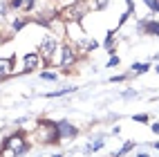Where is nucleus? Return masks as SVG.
I'll list each match as a JSON object with an SVG mask.
<instances>
[{"mask_svg": "<svg viewBox=\"0 0 159 157\" xmlns=\"http://www.w3.org/2000/svg\"><path fill=\"white\" fill-rule=\"evenodd\" d=\"M152 130H155V132H159V123H155V126H152Z\"/></svg>", "mask_w": 159, "mask_h": 157, "instance_id": "ddd939ff", "label": "nucleus"}, {"mask_svg": "<svg viewBox=\"0 0 159 157\" xmlns=\"http://www.w3.org/2000/svg\"><path fill=\"white\" fill-rule=\"evenodd\" d=\"M108 5V0H99V7H105Z\"/></svg>", "mask_w": 159, "mask_h": 157, "instance_id": "f8f14e48", "label": "nucleus"}, {"mask_svg": "<svg viewBox=\"0 0 159 157\" xmlns=\"http://www.w3.org/2000/svg\"><path fill=\"white\" fill-rule=\"evenodd\" d=\"M43 79H52V81H54L56 76H54V74H52V72H43Z\"/></svg>", "mask_w": 159, "mask_h": 157, "instance_id": "1a4fd4ad", "label": "nucleus"}, {"mask_svg": "<svg viewBox=\"0 0 159 157\" xmlns=\"http://www.w3.org/2000/svg\"><path fill=\"white\" fill-rule=\"evenodd\" d=\"M152 7H155V9H159V0H155V2H152Z\"/></svg>", "mask_w": 159, "mask_h": 157, "instance_id": "4468645a", "label": "nucleus"}, {"mask_svg": "<svg viewBox=\"0 0 159 157\" xmlns=\"http://www.w3.org/2000/svg\"><path fill=\"white\" fill-rule=\"evenodd\" d=\"M146 70H148L146 63H134V72H146Z\"/></svg>", "mask_w": 159, "mask_h": 157, "instance_id": "6e6552de", "label": "nucleus"}, {"mask_svg": "<svg viewBox=\"0 0 159 157\" xmlns=\"http://www.w3.org/2000/svg\"><path fill=\"white\" fill-rule=\"evenodd\" d=\"M9 70H11V61H0V76L9 74Z\"/></svg>", "mask_w": 159, "mask_h": 157, "instance_id": "423d86ee", "label": "nucleus"}, {"mask_svg": "<svg viewBox=\"0 0 159 157\" xmlns=\"http://www.w3.org/2000/svg\"><path fill=\"white\" fill-rule=\"evenodd\" d=\"M143 27L150 31V34H157V36H159V25H157V23H143Z\"/></svg>", "mask_w": 159, "mask_h": 157, "instance_id": "0eeeda50", "label": "nucleus"}, {"mask_svg": "<svg viewBox=\"0 0 159 157\" xmlns=\"http://www.w3.org/2000/svg\"><path fill=\"white\" fill-rule=\"evenodd\" d=\"M36 63H38L36 54H27V56H25V70H34Z\"/></svg>", "mask_w": 159, "mask_h": 157, "instance_id": "20e7f679", "label": "nucleus"}, {"mask_svg": "<svg viewBox=\"0 0 159 157\" xmlns=\"http://www.w3.org/2000/svg\"><path fill=\"white\" fill-rule=\"evenodd\" d=\"M148 117H146V114H137V117H134V121H146Z\"/></svg>", "mask_w": 159, "mask_h": 157, "instance_id": "9d476101", "label": "nucleus"}, {"mask_svg": "<svg viewBox=\"0 0 159 157\" xmlns=\"http://www.w3.org/2000/svg\"><path fill=\"white\" fill-rule=\"evenodd\" d=\"M20 2H23V0H11V5H14V7H20Z\"/></svg>", "mask_w": 159, "mask_h": 157, "instance_id": "9b49d317", "label": "nucleus"}, {"mask_svg": "<svg viewBox=\"0 0 159 157\" xmlns=\"http://www.w3.org/2000/svg\"><path fill=\"white\" fill-rule=\"evenodd\" d=\"M157 72H159V65H157Z\"/></svg>", "mask_w": 159, "mask_h": 157, "instance_id": "2eb2a0df", "label": "nucleus"}, {"mask_svg": "<svg viewBox=\"0 0 159 157\" xmlns=\"http://www.w3.org/2000/svg\"><path fill=\"white\" fill-rule=\"evenodd\" d=\"M43 52H45V56H52V52H54V40L45 38L43 40Z\"/></svg>", "mask_w": 159, "mask_h": 157, "instance_id": "39448f33", "label": "nucleus"}, {"mask_svg": "<svg viewBox=\"0 0 159 157\" xmlns=\"http://www.w3.org/2000/svg\"><path fill=\"white\" fill-rule=\"evenodd\" d=\"M70 63H74V52L70 47H65L63 49V67H67Z\"/></svg>", "mask_w": 159, "mask_h": 157, "instance_id": "7ed1b4c3", "label": "nucleus"}, {"mask_svg": "<svg viewBox=\"0 0 159 157\" xmlns=\"http://www.w3.org/2000/svg\"><path fill=\"white\" fill-rule=\"evenodd\" d=\"M7 148H11V150H16V153H23V150H25V144H23V139H20V137H9V139H7Z\"/></svg>", "mask_w": 159, "mask_h": 157, "instance_id": "f257e3e1", "label": "nucleus"}, {"mask_svg": "<svg viewBox=\"0 0 159 157\" xmlns=\"http://www.w3.org/2000/svg\"><path fill=\"white\" fill-rule=\"evenodd\" d=\"M58 132H61V137H72V135L76 132V130H74L70 123H65V121H58Z\"/></svg>", "mask_w": 159, "mask_h": 157, "instance_id": "f03ea898", "label": "nucleus"}]
</instances>
